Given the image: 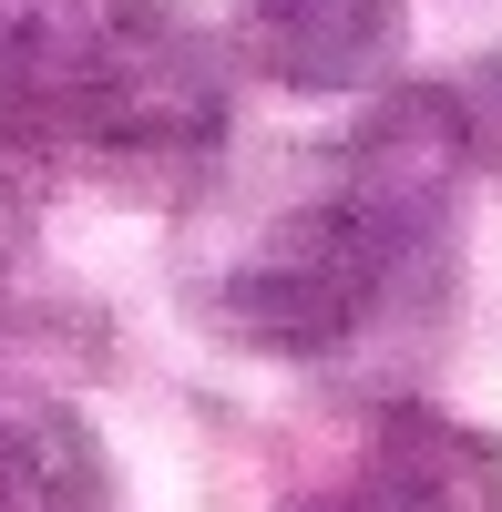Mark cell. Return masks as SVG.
Masks as SVG:
<instances>
[{
	"mask_svg": "<svg viewBox=\"0 0 502 512\" xmlns=\"http://www.w3.org/2000/svg\"><path fill=\"white\" fill-rule=\"evenodd\" d=\"M421 226H400L390 205H369L359 185L298 205L287 226H267V246L216 287L226 328L246 349H277V359H318V349H349V338L380 318V297L421 267Z\"/></svg>",
	"mask_w": 502,
	"mask_h": 512,
	"instance_id": "obj_2",
	"label": "cell"
},
{
	"mask_svg": "<svg viewBox=\"0 0 502 512\" xmlns=\"http://www.w3.org/2000/svg\"><path fill=\"white\" fill-rule=\"evenodd\" d=\"M0 512H103V451L52 400H0Z\"/></svg>",
	"mask_w": 502,
	"mask_h": 512,
	"instance_id": "obj_5",
	"label": "cell"
},
{
	"mask_svg": "<svg viewBox=\"0 0 502 512\" xmlns=\"http://www.w3.org/2000/svg\"><path fill=\"white\" fill-rule=\"evenodd\" d=\"M226 82L164 0H0V144L205 154Z\"/></svg>",
	"mask_w": 502,
	"mask_h": 512,
	"instance_id": "obj_1",
	"label": "cell"
},
{
	"mask_svg": "<svg viewBox=\"0 0 502 512\" xmlns=\"http://www.w3.org/2000/svg\"><path fill=\"white\" fill-rule=\"evenodd\" d=\"M236 52L287 93H369L400 62V0H236Z\"/></svg>",
	"mask_w": 502,
	"mask_h": 512,
	"instance_id": "obj_4",
	"label": "cell"
},
{
	"mask_svg": "<svg viewBox=\"0 0 502 512\" xmlns=\"http://www.w3.org/2000/svg\"><path fill=\"white\" fill-rule=\"evenodd\" d=\"M298 512H502V451L441 410H380L359 461Z\"/></svg>",
	"mask_w": 502,
	"mask_h": 512,
	"instance_id": "obj_3",
	"label": "cell"
},
{
	"mask_svg": "<svg viewBox=\"0 0 502 512\" xmlns=\"http://www.w3.org/2000/svg\"><path fill=\"white\" fill-rule=\"evenodd\" d=\"M451 113H462L472 164H482V175H502V52H492V62H472L462 82H451Z\"/></svg>",
	"mask_w": 502,
	"mask_h": 512,
	"instance_id": "obj_6",
	"label": "cell"
}]
</instances>
